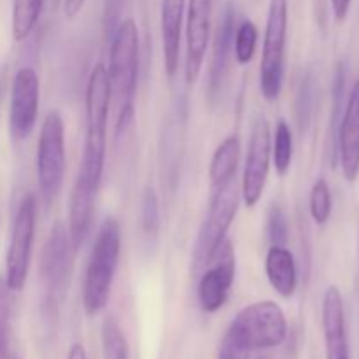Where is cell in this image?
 <instances>
[{
    "instance_id": "23",
    "label": "cell",
    "mask_w": 359,
    "mask_h": 359,
    "mask_svg": "<svg viewBox=\"0 0 359 359\" xmlns=\"http://www.w3.org/2000/svg\"><path fill=\"white\" fill-rule=\"evenodd\" d=\"M102 353L104 359H130V346L125 332L111 316L102 323Z\"/></svg>"
},
{
    "instance_id": "3",
    "label": "cell",
    "mask_w": 359,
    "mask_h": 359,
    "mask_svg": "<svg viewBox=\"0 0 359 359\" xmlns=\"http://www.w3.org/2000/svg\"><path fill=\"white\" fill-rule=\"evenodd\" d=\"M121 255V226L112 216L105 217L88 259L83 286V307L86 316L100 314L109 304L112 283Z\"/></svg>"
},
{
    "instance_id": "17",
    "label": "cell",
    "mask_w": 359,
    "mask_h": 359,
    "mask_svg": "<svg viewBox=\"0 0 359 359\" xmlns=\"http://www.w3.org/2000/svg\"><path fill=\"white\" fill-rule=\"evenodd\" d=\"M160 28L161 48H163L165 72L174 77L179 67V51H181V35L184 25L186 0H161Z\"/></svg>"
},
{
    "instance_id": "18",
    "label": "cell",
    "mask_w": 359,
    "mask_h": 359,
    "mask_svg": "<svg viewBox=\"0 0 359 359\" xmlns=\"http://www.w3.org/2000/svg\"><path fill=\"white\" fill-rule=\"evenodd\" d=\"M265 272L270 286L283 298H291L298 287V270L294 256L286 245H272L266 252Z\"/></svg>"
},
{
    "instance_id": "32",
    "label": "cell",
    "mask_w": 359,
    "mask_h": 359,
    "mask_svg": "<svg viewBox=\"0 0 359 359\" xmlns=\"http://www.w3.org/2000/svg\"><path fill=\"white\" fill-rule=\"evenodd\" d=\"M67 359H88L86 356V349H84L83 344L76 342L72 347L69 349V354H67Z\"/></svg>"
},
{
    "instance_id": "28",
    "label": "cell",
    "mask_w": 359,
    "mask_h": 359,
    "mask_svg": "<svg viewBox=\"0 0 359 359\" xmlns=\"http://www.w3.org/2000/svg\"><path fill=\"white\" fill-rule=\"evenodd\" d=\"M249 356H251V349L248 346H244L233 333H224L217 359H249Z\"/></svg>"
},
{
    "instance_id": "11",
    "label": "cell",
    "mask_w": 359,
    "mask_h": 359,
    "mask_svg": "<svg viewBox=\"0 0 359 359\" xmlns=\"http://www.w3.org/2000/svg\"><path fill=\"white\" fill-rule=\"evenodd\" d=\"M209 265V270L200 277L196 297H198L202 311L207 314H214V312L221 311L228 302L235 280V272H237V262H235L231 241L226 238L219 245Z\"/></svg>"
},
{
    "instance_id": "5",
    "label": "cell",
    "mask_w": 359,
    "mask_h": 359,
    "mask_svg": "<svg viewBox=\"0 0 359 359\" xmlns=\"http://www.w3.org/2000/svg\"><path fill=\"white\" fill-rule=\"evenodd\" d=\"M287 41V0H270L259 62V91L266 102L280 97Z\"/></svg>"
},
{
    "instance_id": "33",
    "label": "cell",
    "mask_w": 359,
    "mask_h": 359,
    "mask_svg": "<svg viewBox=\"0 0 359 359\" xmlns=\"http://www.w3.org/2000/svg\"><path fill=\"white\" fill-rule=\"evenodd\" d=\"M58 2H60V0H44V6H46V4H49V6L55 7Z\"/></svg>"
},
{
    "instance_id": "30",
    "label": "cell",
    "mask_w": 359,
    "mask_h": 359,
    "mask_svg": "<svg viewBox=\"0 0 359 359\" xmlns=\"http://www.w3.org/2000/svg\"><path fill=\"white\" fill-rule=\"evenodd\" d=\"M332 2L333 16H335L337 23H344L347 20V14H349L351 2L353 0H330Z\"/></svg>"
},
{
    "instance_id": "19",
    "label": "cell",
    "mask_w": 359,
    "mask_h": 359,
    "mask_svg": "<svg viewBox=\"0 0 359 359\" xmlns=\"http://www.w3.org/2000/svg\"><path fill=\"white\" fill-rule=\"evenodd\" d=\"M235 25H237V16L231 4H228L224 9L223 18L219 21V27L216 32V41H214L212 63H210V93L217 95L221 84H223L224 74H226L228 58H230L231 46L235 39Z\"/></svg>"
},
{
    "instance_id": "2",
    "label": "cell",
    "mask_w": 359,
    "mask_h": 359,
    "mask_svg": "<svg viewBox=\"0 0 359 359\" xmlns=\"http://www.w3.org/2000/svg\"><path fill=\"white\" fill-rule=\"evenodd\" d=\"M111 84L107 67L97 63L88 77L86 86V137L77 175L100 188L107 154V121L111 109Z\"/></svg>"
},
{
    "instance_id": "16",
    "label": "cell",
    "mask_w": 359,
    "mask_h": 359,
    "mask_svg": "<svg viewBox=\"0 0 359 359\" xmlns=\"http://www.w3.org/2000/svg\"><path fill=\"white\" fill-rule=\"evenodd\" d=\"M98 189L93 188L90 182L84 181L77 175L74 181L72 193H70V207H69V237L72 242L76 252L86 241L90 233L91 223H93L95 200H97Z\"/></svg>"
},
{
    "instance_id": "15",
    "label": "cell",
    "mask_w": 359,
    "mask_h": 359,
    "mask_svg": "<svg viewBox=\"0 0 359 359\" xmlns=\"http://www.w3.org/2000/svg\"><path fill=\"white\" fill-rule=\"evenodd\" d=\"M323 333H325L326 359H351L347 337L346 305L337 286H328L323 297Z\"/></svg>"
},
{
    "instance_id": "7",
    "label": "cell",
    "mask_w": 359,
    "mask_h": 359,
    "mask_svg": "<svg viewBox=\"0 0 359 359\" xmlns=\"http://www.w3.org/2000/svg\"><path fill=\"white\" fill-rule=\"evenodd\" d=\"M35 217H37L35 196L27 195L18 205L6 255V279H4V283L9 287L11 293H20L27 284L35 238Z\"/></svg>"
},
{
    "instance_id": "12",
    "label": "cell",
    "mask_w": 359,
    "mask_h": 359,
    "mask_svg": "<svg viewBox=\"0 0 359 359\" xmlns=\"http://www.w3.org/2000/svg\"><path fill=\"white\" fill-rule=\"evenodd\" d=\"M74 255H76V249H74L72 242H70L69 230H67V226L62 221H58L51 228V233H49L48 241H46L41 259L42 279H44L48 291L51 293L53 298L62 294L69 287Z\"/></svg>"
},
{
    "instance_id": "1",
    "label": "cell",
    "mask_w": 359,
    "mask_h": 359,
    "mask_svg": "<svg viewBox=\"0 0 359 359\" xmlns=\"http://www.w3.org/2000/svg\"><path fill=\"white\" fill-rule=\"evenodd\" d=\"M140 39L139 28L132 18H126L112 32L111 56H109V84L111 97L118 104L116 133L121 135L135 116V91L139 81Z\"/></svg>"
},
{
    "instance_id": "26",
    "label": "cell",
    "mask_w": 359,
    "mask_h": 359,
    "mask_svg": "<svg viewBox=\"0 0 359 359\" xmlns=\"http://www.w3.org/2000/svg\"><path fill=\"white\" fill-rule=\"evenodd\" d=\"M142 230L147 238H156L160 233V202H158L156 191L146 188L142 195Z\"/></svg>"
},
{
    "instance_id": "14",
    "label": "cell",
    "mask_w": 359,
    "mask_h": 359,
    "mask_svg": "<svg viewBox=\"0 0 359 359\" xmlns=\"http://www.w3.org/2000/svg\"><path fill=\"white\" fill-rule=\"evenodd\" d=\"M335 139L344 177L354 182L359 175V81L347 98Z\"/></svg>"
},
{
    "instance_id": "9",
    "label": "cell",
    "mask_w": 359,
    "mask_h": 359,
    "mask_svg": "<svg viewBox=\"0 0 359 359\" xmlns=\"http://www.w3.org/2000/svg\"><path fill=\"white\" fill-rule=\"evenodd\" d=\"M272 163V135L269 121L263 114H258L252 121L251 137L248 144L244 175H242L241 195L248 207H256L265 191Z\"/></svg>"
},
{
    "instance_id": "6",
    "label": "cell",
    "mask_w": 359,
    "mask_h": 359,
    "mask_svg": "<svg viewBox=\"0 0 359 359\" xmlns=\"http://www.w3.org/2000/svg\"><path fill=\"white\" fill-rule=\"evenodd\" d=\"M228 332L233 333L251 351L272 349L286 340L287 321L284 311L276 302H256L235 316Z\"/></svg>"
},
{
    "instance_id": "8",
    "label": "cell",
    "mask_w": 359,
    "mask_h": 359,
    "mask_svg": "<svg viewBox=\"0 0 359 359\" xmlns=\"http://www.w3.org/2000/svg\"><path fill=\"white\" fill-rule=\"evenodd\" d=\"M238 200H241V189L235 184V179L223 188L212 191L209 212L200 228L198 241H196V265H209L219 245L226 241L228 230L237 216Z\"/></svg>"
},
{
    "instance_id": "21",
    "label": "cell",
    "mask_w": 359,
    "mask_h": 359,
    "mask_svg": "<svg viewBox=\"0 0 359 359\" xmlns=\"http://www.w3.org/2000/svg\"><path fill=\"white\" fill-rule=\"evenodd\" d=\"M42 9H44V0H13L11 27H13L14 41L21 42L28 39L35 25L39 23Z\"/></svg>"
},
{
    "instance_id": "24",
    "label": "cell",
    "mask_w": 359,
    "mask_h": 359,
    "mask_svg": "<svg viewBox=\"0 0 359 359\" xmlns=\"http://www.w3.org/2000/svg\"><path fill=\"white\" fill-rule=\"evenodd\" d=\"M256 46H258V28L251 20L242 21L235 30L233 48L235 60L238 65H248L255 58Z\"/></svg>"
},
{
    "instance_id": "27",
    "label": "cell",
    "mask_w": 359,
    "mask_h": 359,
    "mask_svg": "<svg viewBox=\"0 0 359 359\" xmlns=\"http://www.w3.org/2000/svg\"><path fill=\"white\" fill-rule=\"evenodd\" d=\"M269 235L272 245H286L287 242V219L279 205H273L269 212Z\"/></svg>"
},
{
    "instance_id": "29",
    "label": "cell",
    "mask_w": 359,
    "mask_h": 359,
    "mask_svg": "<svg viewBox=\"0 0 359 359\" xmlns=\"http://www.w3.org/2000/svg\"><path fill=\"white\" fill-rule=\"evenodd\" d=\"M9 287L6 283H0V354L6 353L7 337H9V316H11V302H9Z\"/></svg>"
},
{
    "instance_id": "31",
    "label": "cell",
    "mask_w": 359,
    "mask_h": 359,
    "mask_svg": "<svg viewBox=\"0 0 359 359\" xmlns=\"http://www.w3.org/2000/svg\"><path fill=\"white\" fill-rule=\"evenodd\" d=\"M84 4H86V0H62L63 14H65L67 20H74V18L79 16Z\"/></svg>"
},
{
    "instance_id": "4",
    "label": "cell",
    "mask_w": 359,
    "mask_h": 359,
    "mask_svg": "<svg viewBox=\"0 0 359 359\" xmlns=\"http://www.w3.org/2000/svg\"><path fill=\"white\" fill-rule=\"evenodd\" d=\"M65 165V125L58 111H49L42 121L35 154L37 186L46 207L51 205L62 191Z\"/></svg>"
},
{
    "instance_id": "22",
    "label": "cell",
    "mask_w": 359,
    "mask_h": 359,
    "mask_svg": "<svg viewBox=\"0 0 359 359\" xmlns=\"http://www.w3.org/2000/svg\"><path fill=\"white\" fill-rule=\"evenodd\" d=\"M293 161V133L286 119H279L272 140V163L277 175L284 177L290 172Z\"/></svg>"
},
{
    "instance_id": "20",
    "label": "cell",
    "mask_w": 359,
    "mask_h": 359,
    "mask_svg": "<svg viewBox=\"0 0 359 359\" xmlns=\"http://www.w3.org/2000/svg\"><path fill=\"white\" fill-rule=\"evenodd\" d=\"M238 161H241V139L238 135H228L216 147L210 160L209 179L212 191L233 181L237 175Z\"/></svg>"
},
{
    "instance_id": "25",
    "label": "cell",
    "mask_w": 359,
    "mask_h": 359,
    "mask_svg": "<svg viewBox=\"0 0 359 359\" xmlns=\"http://www.w3.org/2000/svg\"><path fill=\"white\" fill-rule=\"evenodd\" d=\"M333 200H332V191H330V184L326 182V179L319 177L314 182L311 189V200H309V207H311V216L314 219L316 224L323 226L330 221L332 217V209H333Z\"/></svg>"
},
{
    "instance_id": "13",
    "label": "cell",
    "mask_w": 359,
    "mask_h": 359,
    "mask_svg": "<svg viewBox=\"0 0 359 359\" xmlns=\"http://www.w3.org/2000/svg\"><path fill=\"white\" fill-rule=\"evenodd\" d=\"M210 44V0H189L186 11L184 77L195 84L202 72Z\"/></svg>"
},
{
    "instance_id": "10",
    "label": "cell",
    "mask_w": 359,
    "mask_h": 359,
    "mask_svg": "<svg viewBox=\"0 0 359 359\" xmlns=\"http://www.w3.org/2000/svg\"><path fill=\"white\" fill-rule=\"evenodd\" d=\"M41 81L32 67H21L11 86L9 128L16 140H27L37 125Z\"/></svg>"
}]
</instances>
